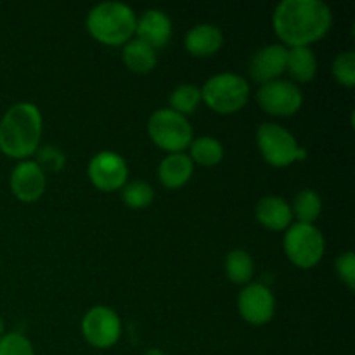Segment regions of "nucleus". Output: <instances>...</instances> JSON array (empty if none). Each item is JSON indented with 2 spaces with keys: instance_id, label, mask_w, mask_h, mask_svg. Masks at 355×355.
<instances>
[{
  "instance_id": "f257e3e1",
  "label": "nucleus",
  "mask_w": 355,
  "mask_h": 355,
  "mask_svg": "<svg viewBox=\"0 0 355 355\" xmlns=\"http://www.w3.org/2000/svg\"><path fill=\"white\" fill-rule=\"evenodd\" d=\"M331 9L321 0H283L272 16L277 37L290 47H309L331 28Z\"/></svg>"
},
{
  "instance_id": "f03ea898",
  "label": "nucleus",
  "mask_w": 355,
  "mask_h": 355,
  "mask_svg": "<svg viewBox=\"0 0 355 355\" xmlns=\"http://www.w3.org/2000/svg\"><path fill=\"white\" fill-rule=\"evenodd\" d=\"M42 135L40 111L31 103L14 104L0 120V151L10 158H28Z\"/></svg>"
},
{
  "instance_id": "7ed1b4c3",
  "label": "nucleus",
  "mask_w": 355,
  "mask_h": 355,
  "mask_svg": "<svg viewBox=\"0 0 355 355\" xmlns=\"http://www.w3.org/2000/svg\"><path fill=\"white\" fill-rule=\"evenodd\" d=\"M134 10L121 2H103L87 16V30L96 40L106 45H121L135 33Z\"/></svg>"
},
{
  "instance_id": "20e7f679",
  "label": "nucleus",
  "mask_w": 355,
  "mask_h": 355,
  "mask_svg": "<svg viewBox=\"0 0 355 355\" xmlns=\"http://www.w3.org/2000/svg\"><path fill=\"white\" fill-rule=\"evenodd\" d=\"M250 87L236 73H218L211 76L201 89V99L217 113H236L246 104Z\"/></svg>"
},
{
  "instance_id": "39448f33",
  "label": "nucleus",
  "mask_w": 355,
  "mask_h": 355,
  "mask_svg": "<svg viewBox=\"0 0 355 355\" xmlns=\"http://www.w3.org/2000/svg\"><path fill=\"white\" fill-rule=\"evenodd\" d=\"M148 132L155 144L170 153H180L193 142V128L186 116L170 107L158 110L151 114Z\"/></svg>"
},
{
  "instance_id": "423d86ee",
  "label": "nucleus",
  "mask_w": 355,
  "mask_h": 355,
  "mask_svg": "<svg viewBox=\"0 0 355 355\" xmlns=\"http://www.w3.org/2000/svg\"><path fill=\"white\" fill-rule=\"evenodd\" d=\"M284 250L291 262L302 269H309L319 263L324 253V238L321 231L312 224L297 222L288 229L284 236Z\"/></svg>"
},
{
  "instance_id": "0eeeda50",
  "label": "nucleus",
  "mask_w": 355,
  "mask_h": 355,
  "mask_svg": "<svg viewBox=\"0 0 355 355\" xmlns=\"http://www.w3.org/2000/svg\"><path fill=\"white\" fill-rule=\"evenodd\" d=\"M257 144L263 158L272 166H288L295 159L304 156V149L298 148L293 135L277 123L260 125L257 132Z\"/></svg>"
},
{
  "instance_id": "6e6552de",
  "label": "nucleus",
  "mask_w": 355,
  "mask_h": 355,
  "mask_svg": "<svg viewBox=\"0 0 355 355\" xmlns=\"http://www.w3.org/2000/svg\"><path fill=\"white\" fill-rule=\"evenodd\" d=\"M257 101L266 113L291 116L300 110L304 96L297 83L288 80H272L260 87Z\"/></svg>"
},
{
  "instance_id": "1a4fd4ad",
  "label": "nucleus",
  "mask_w": 355,
  "mask_h": 355,
  "mask_svg": "<svg viewBox=\"0 0 355 355\" xmlns=\"http://www.w3.org/2000/svg\"><path fill=\"white\" fill-rule=\"evenodd\" d=\"M82 331L90 345L97 349H107L120 340V318L114 311L99 305V307L90 309L85 314L82 321Z\"/></svg>"
},
{
  "instance_id": "9d476101",
  "label": "nucleus",
  "mask_w": 355,
  "mask_h": 355,
  "mask_svg": "<svg viewBox=\"0 0 355 355\" xmlns=\"http://www.w3.org/2000/svg\"><path fill=\"white\" fill-rule=\"evenodd\" d=\"M89 177L103 191H116L125 186L128 168L125 159L113 151H101L90 159Z\"/></svg>"
},
{
  "instance_id": "9b49d317",
  "label": "nucleus",
  "mask_w": 355,
  "mask_h": 355,
  "mask_svg": "<svg viewBox=\"0 0 355 355\" xmlns=\"http://www.w3.org/2000/svg\"><path fill=\"white\" fill-rule=\"evenodd\" d=\"M239 314L252 324H266L276 312V300L272 291L263 284L255 283L246 286L238 298Z\"/></svg>"
},
{
  "instance_id": "f8f14e48",
  "label": "nucleus",
  "mask_w": 355,
  "mask_h": 355,
  "mask_svg": "<svg viewBox=\"0 0 355 355\" xmlns=\"http://www.w3.org/2000/svg\"><path fill=\"white\" fill-rule=\"evenodd\" d=\"M286 58H288V49L284 45L272 44L266 45L255 52L250 61V73L255 82L263 83L277 80V76L286 69Z\"/></svg>"
},
{
  "instance_id": "ddd939ff",
  "label": "nucleus",
  "mask_w": 355,
  "mask_h": 355,
  "mask_svg": "<svg viewBox=\"0 0 355 355\" xmlns=\"http://www.w3.org/2000/svg\"><path fill=\"white\" fill-rule=\"evenodd\" d=\"M10 189L21 201H35L44 194V170L35 162H21L10 173Z\"/></svg>"
},
{
  "instance_id": "4468645a",
  "label": "nucleus",
  "mask_w": 355,
  "mask_h": 355,
  "mask_svg": "<svg viewBox=\"0 0 355 355\" xmlns=\"http://www.w3.org/2000/svg\"><path fill=\"white\" fill-rule=\"evenodd\" d=\"M135 33L139 40L146 42L156 51L158 47H165L168 44L172 37V21L162 10L149 9L135 21Z\"/></svg>"
},
{
  "instance_id": "2eb2a0df",
  "label": "nucleus",
  "mask_w": 355,
  "mask_h": 355,
  "mask_svg": "<svg viewBox=\"0 0 355 355\" xmlns=\"http://www.w3.org/2000/svg\"><path fill=\"white\" fill-rule=\"evenodd\" d=\"M224 44V35L215 24H196L186 35V49L196 58H208Z\"/></svg>"
},
{
  "instance_id": "dca6fc26",
  "label": "nucleus",
  "mask_w": 355,
  "mask_h": 355,
  "mask_svg": "<svg viewBox=\"0 0 355 355\" xmlns=\"http://www.w3.org/2000/svg\"><path fill=\"white\" fill-rule=\"evenodd\" d=\"M257 218L270 231H283V229L290 227L293 211L283 198L266 196L257 205Z\"/></svg>"
},
{
  "instance_id": "f3484780",
  "label": "nucleus",
  "mask_w": 355,
  "mask_h": 355,
  "mask_svg": "<svg viewBox=\"0 0 355 355\" xmlns=\"http://www.w3.org/2000/svg\"><path fill=\"white\" fill-rule=\"evenodd\" d=\"M193 168V159L189 156L184 153H172L159 163L158 175L166 187L175 189V187L184 186L191 179Z\"/></svg>"
},
{
  "instance_id": "a211bd4d",
  "label": "nucleus",
  "mask_w": 355,
  "mask_h": 355,
  "mask_svg": "<svg viewBox=\"0 0 355 355\" xmlns=\"http://www.w3.org/2000/svg\"><path fill=\"white\" fill-rule=\"evenodd\" d=\"M286 69L297 82H311L318 71V61L311 47H291L288 51Z\"/></svg>"
},
{
  "instance_id": "6ab92c4d",
  "label": "nucleus",
  "mask_w": 355,
  "mask_h": 355,
  "mask_svg": "<svg viewBox=\"0 0 355 355\" xmlns=\"http://www.w3.org/2000/svg\"><path fill=\"white\" fill-rule=\"evenodd\" d=\"M123 61L132 71L149 73L156 66V51L146 42L134 38L123 47Z\"/></svg>"
},
{
  "instance_id": "aec40b11",
  "label": "nucleus",
  "mask_w": 355,
  "mask_h": 355,
  "mask_svg": "<svg viewBox=\"0 0 355 355\" xmlns=\"http://www.w3.org/2000/svg\"><path fill=\"white\" fill-rule=\"evenodd\" d=\"M253 270V259L245 250H232L225 257V272L227 277L236 284H245L252 279Z\"/></svg>"
},
{
  "instance_id": "412c9836",
  "label": "nucleus",
  "mask_w": 355,
  "mask_h": 355,
  "mask_svg": "<svg viewBox=\"0 0 355 355\" xmlns=\"http://www.w3.org/2000/svg\"><path fill=\"white\" fill-rule=\"evenodd\" d=\"M321 208L322 203L319 194L312 189H305L297 194L291 211L300 224H312L321 214Z\"/></svg>"
},
{
  "instance_id": "4be33fe9",
  "label": "nucleus",
  "mask_w": 355,
  "mask_h": 355,
  "mask_svg": "<svg viewBox=\"0 0 355 355\" xmlns=\"http://www.w3.org/2000/svg\"><path fill=\"white\" fill-rule=\"evenodd\" d=\"M191 156L200 165L214 166L224 156V148H222V144L217 139L205 135V137H198L191 142Z\"/></svg>"
},
{
  "instance_id": "5701e85b",
  "label": "nucleus",
  "mask_w": 355,
  "mask_h": 355,
  "mask_svg": "<svg viewBox=\"0 0 355 355\" xmlns=\"http://www.w3.org/2000/svg\"><path fill=\"white\" fill-rule=\"evenodd\" d=\"M201 103V90L196 85H189V83H184L179 85L172 94H170V110H173L175 113L182 114H191L198 107V104Z\"/></svg>"
},
{
  "instance_id": "b1692460",
  "label": "nucleus",
  "mask_w": 355,
  "mask_h": 355,
  "mask_svg": "<svg viewBox=\"0 0 355 355\" xmlns=\"http://www.w3.org/2000/svg\"><path fill=\"white\" fill-rule=\"evenodd\" d=\"M125 203L130 208H144L148 205H151L153 198H155V191L149 186L148 182H142V180H134V182H128L123 187V193H121Z\"/></svg>"
},
{
  "instance_id": "393cba45",
  "label": "nucleus",
  "mask_w": 355,
  "mask_h": 355,
  "mask_svg": "<svg viewBox=\"0 0 355 355\" xmlns=\"http://www.w3.org/2000/svg\"><path fill=\"white\" fill-rule=\"evenodd\" d=\"M333 75L345 87L355 85V54L352 51L336 55L333 61Z\"/></svg>"
},
{
  "instance_id": "a878e982",
  "label": "nucleus",
  "mask_w": 355,
  "mask_h": 355,
  "mask_svg": "<svg viewBox=\"0 0 355 355\" xmlns=\"http://www.w3.org/2000/svg\"><path fill=\"white\" fill-rule=\"evenodd\" d=\"M0 355H35L31 343L19 333H9L0 338Z\"/></svg>"
},
{
  "instance_id": "bb28decb",
  "label": "nucleus",
  "mask_w": 355,
  "mask_h": 355,
  "mask_svg": "<svg viewBox=\"0 0 355 355\" xmlns=\"http://www.w3.org/2000/svg\"><path fill=\"white\" fill-rule=\"evenodd\" d=\"M35 163H37L42 170L58 172V170H61L62 165H64V155H62L58 148L47 146V148H44L38 151L37 162Z\"/></svg>"
},
{
  "instance_id": "cd10ccee",
  "label": "nucleus",
  "mask_w": 355,
  "mask_h": 355,
  "mask_svg": "<svg viewBox=\"0 0 355 355\" xmlns=\"http://www.w3.org/2000/svg\"><path fill=\"white\" fill-rule=\"evenodd\" d=\"M336 272H338L340 279L347 284L349 288L355 286V257L352 252H345L336 259Z\"/></svg>"
},
{
  "instance_id": "c85d7f7f",
  "label": "nucleus",
  "mask_w": 355,
  "mask_h": 355,
  "mask_svg": "<svg viewBox=\"0 0 355 355\" xmlns=\"http://www.w3.org/2000/svg\"><path fill=\"white\" fill-rule=\"evenodd\" d=\"M2 336H3V321L0 319V338H2Z\"/></svg>"
}]
</instances>
